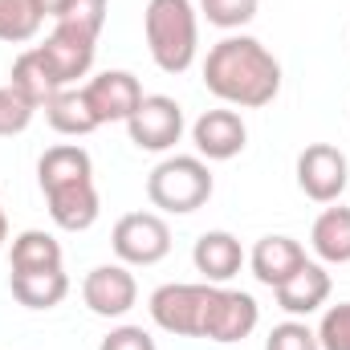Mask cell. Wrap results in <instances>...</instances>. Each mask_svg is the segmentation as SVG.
<instances>
[{"instance_id": "cell-1", "label": "cell", "mask_w": 350, "mask_h": 350, "mask_svg": "<svg viewBox=\"0 0 350 350\" xmlns=\"http://www.w3.org/2000/svg\"><path fill=\"white\" fill-rule=\"evenodd\" d=\"M204 86L228 106L261 110L281 94V62L265 49L257 37L232 33L208 49L204 62Z\"/></svg>"}, {"instance_id": "cell-2", "label": "cell", "mask_w": 350, "mask_h": 350, "mask_svg": "<svg viewBox=\"0 0 350 350\" xmlns=\"http://www.w3.org/2000/svg\"><path fill=\"white\" fill-rule=\"evenodd\" d=\"M37 183L45 191L49 216L62 232H86L98 220V187H94V163L78 143H57L41 155Z\"/></svg>"}, {"instance_id": "cell-3", "label": "cell", "mask_w": 350, "mask_h": 350, "mask_svg": "<svg viewBox=\"0 0 350 350\" xmlns=\"http://www.w3.org/2000/svg\"><path fill=\"white\" fill-rule=\"evenodd\" d=\"M143 33H147L151 62L163 74L191 70L196 49H200V21H196L191 0H151L143 12Z\"/></svg>"}, {"instance_id": "cell-4", "label": "cell", "mask_w": 350, "mask_h": 350, "mask_svg": "<svg viewBox=\"0 0 350 350\" xmlns=\"http://www.w3.org/2000/svg\"><path fill=\"white\" fill-rule=\"evenodd\" d=\"M147 200L167 212V216H187L212 200V172L200 155H172L147 175Z\"/></svg>"}, {"instance_id": "cell-5", "label": "cell", "mask_w": 350, "mask_h": 350, "mask_svg": "<svg viewBox=\"0 0 350 350\" xmlns=\"http://www.w3.org/2000/svg\"><path fill=\"white\" fill-rule=\"evenodd\" d=\"M212 297H216L212 281H204V285H187V281L159 285L151 293V322L175 338H204Z\"/></svg>"}, {"instance_id": "cell-6", "label": "cell", "mask_w": 350, "mask_h": 350, "mask_svg": "<svg viewBox=\"0 0 350 350\" xmlns=\"http://www.w3.org/2000/svg\"><path fill=\"white\" fill-rule=\"evenodd\" d=\"M114 257L122 265H159L172 253V228L159 212H126L110 232Z\"/></svg>"}, {"instance_id": "cell-7", "label": "cell", "mask_w": 350, "mask_h": 350, "mask_svg": "<svg viewBox=\"0 0 350 350\" xmlns=\"http://www.w3.org/2000/svg\"><path fill=\"white\" fill-rule=\"evenodd\" d=\"M126 135L139 151H172L183 135V106L167 94H147L139 110L126 118Z\"/></svg>"}, {"instance_id": "cell-8", "label": "cell", "mask_w": 350, "mask_h": 350, "mask_svg": "<svg viewBox=\"0 0 350 350\" xmlns=\"http://www.w3.org/2000/svg\"><path fill=\"white\" fill-rule=\"evenodd\" d=\"M347 155L334 143H310L297 155V187L314 200V204H334L347 191Z\"/></svg>"}, {"instance_id": "cell-9", "label": "cell", "mask_w": 350, "mask_h": 350, "mask_svg": "<svg viewBox=\"0 0 350 350\" xmlns=\"http://www.w3.org/2000/svg\"><path fill=\"white\" fill-rule=\"evenodd\" d=\"M261 322V306L253 293L245 289H224L216 285V297H212V310H208V330L204 338L208 342H245Z\"/></svg>"}, {"instance_id": "cell-10", "label": "cell", "mask_w": 350, "mask_h": 350, "mask_svg": "<svg viewBox=\"0 0 350 350\" xmlns=\"http://www.w3.org/2000/svg\"><path fill=\"white\" fill-rule=\"evenodd\" d=\"M94 49H98V37H86V33H78V29H66V25H53V33L45 37V45H37V53L45 57L49 74L57 78L62 90H70L78 78L90 74Z\"/></svg>"}, {"instance_id": "cell-11", "label": "cell", "mask_w": 350, "mask_h": 350, "mask_svg": "<svg viewBox=\"0 0 350 350\" xmlns=\"http://www.w3.org/2000/svg\"><path fill=\"white\" fill-rule=\"evenodd\" d=\"M90 110H94V118L106 126V122H126L135 110H139V102L147 98L143 86H139V78L131 74V70H106V74H98V78H90L86 86Z\"/></svg>"}, {"instance_id": "cell-12", "label": "cell", "mask_w": 350, "mask_h": 350, "mask_svg": "<svg viewBox=\"0 0 350 350\" xmlns=\"http://www.w3.org/2000/svg\"><path fill=\"white\" fill-rule=\"evenodd\" d=\"M191 143L200 151V159H212V163H228L245 151L249 143V126L237 110H204L196 122H191Z\"/></svg>"}, {"instance_id": "cell-13", "label": "cell", "mask_w": 350, "mask_h": 350, "mask_svg": "<svg viewBox=\"0 0 350 350\" xmlns=\"http://www.w3.org/2000/svg\"><path fill=\"white\" fill-rule=\"evenodd\" d=\"M82 297L98 318H122L139 301V281L126 265H98L82 281Z\"/></svg>"}, {"instance_id": "cell-14", "label": "cell", "mask_w": 350, "mask_h": 350, "mask_svg": "<svg viewBox=\"0 0 350 350\" xmlns=\"http://www.w3.org/2000/svg\"><path fill=\"white\" fill-rule=\"evenodd\" d=\"M306 261H310V257H306V249H301L293 237H261V241L253 245V253H249L253 277H257L261 285H269V289H277L281 281H289Z\"/></svg>"}, {"instance_id": "cell-15", "label": "cell", "mask_w": 350, "mask_h": 350, "mask_svg": "<svg viewBox=\"0 0 350 350\" xmlns=\"http://www.w3.org/2000/svg\"><path fill=\"white\" fill-rule=\"evenodd\" d=\"M273 293H277V306H281L285 314H293V318L314 314V310H322L326 297H330V273H326V265L306 261L289 281H281Z\"/></svg>"}, {"instance_id": "cell-16", "label": "cell", "mask_w": 350, "mask_h": 350, "mask_svg": "<svg viewBox=\"0 0 350 350\" xmlns=\"http://www.w3.org/2000/svg\"><path fill=\"white\" fill-rule=\"evenodd\" d=\"M191 265H196V273H204V281L224 285V281H232L241 273L245 249H241V241L232 232H204L196 241V249H191Z\"/></svg>"}, {"instance_id": "cell-17", "label": "cell", "mask_w": 350, "mask_h": 350, "mask_svg": "<svg viewBox=\"0 0 350 350\" xmlns=\"http://www.w3.org/2000/svg\"><path fill=\"white\" fill-rule=\"evenodd\" d=\"M8 289L25 310H53L66 301L70 277H66V269H33V273H12Z\"/></svg>"}, {"instance_id": "cell-18", "label": "cell", "mask_w": 350, "mask_h": 350, "mask_svg": "<svg viewBox=\"0 0 350 350\" xmlns=\"http://www.w3.org/2000/svg\"><path fill=\"white\" fill-rule=\"evenodd\" d=\"M310 245L322 265H350V208H326L310 228Z\"/></svg>"}, {"instance_id": "cell-19", "label": "cell", "mask_w": 350, "mask_h": 350, "mask_svg": "<svg viewBox=\"0 0 350 350\" xmlns=\"http://www.w3.org/2000/svg\"><path fill=\"white\" fill-rule=\"evenodd\" d=\"M45 118H49V126L57 131V135H70V139H78V135H90V131H98L102 122L94 118V110H90L86 94L82 90H62V94H53L45 106Z\"/></svg>"}, {"instance_id": "cell-20", "label": "cell", "mask_w": 350, "mask_h": 350, "mask_svg": "<svg viewBox=\"0 0 350 350\" xmlns=\"http://www.w3.org/2000/svg\"><path fill=\"white\" fill-rule=\"evenodd\" d=\"M12 273H33V269H62V245L53 232L41 228H25L21 237H12Z\"/></svg>"}, {"instance_id": "cell-21", "label": "cell", "mask_w": 350, "mask_h": 350, "mask_svg": "<svg viewBox=\"0 0 350 350\" xmlns=\"http://www.w3.org/2000/svg\"><path fill=\"white\" fill-rule=\"evenodd\" d=\"M8 86H16L37 110L53 98V94H62V86H57V78L49 74V66H45V57L37 53V45L33 49H25L16 62H12V82Z\"/></svg>"}, {"instance_id": "cell-22", "label": "cell", "mask_w": 350, "mask_h": 350, "mask_svg": "<svg viewBox=\"0 0 350 350\" xmlns=\"http://www.w3.org/2000/svg\"><path fill=\"white\" fill-rule=\"evenodd\" d=\"M45 12L37 8V0H0V41L8 45H25L41 33Z\"/></svg>"}, {"instance_id": "cell-23", "label": "cell", "mask_w": 350, "mask_h": 350, "mask_svg": "<svg viewBox=\"0 0 350 350\" xmlns=\"http://www.w3.org/2000/svg\"><path fill=\"white\" fill-rule=\"evenodd\" d=\"M257 4L261 0H200V12L216 29H241L257 16Z\"/></svg>"}, {"instance_id": "cell-24", "label": "cell", "mask_w": 350, "mask_h": 350, "mask_svg": "<svg viewBox=\"0 0 350 350\" xmlns=\"http://www.w3.org/2000/svg\"><path fill=\"white\" fill-rule=\"evenodd\" d=\"M37 106L21 94L16 86H0V139L4 135H21L29 122H33Z\"/></svg>"}, {"instance_id": "cell-25", "label": "cell", "mask_w": 350, "mask_h": 350, "mask_svg": "<svg viewBox=\"0 0 350 350\" xmlns=\"http://www.w3.org/2000/svg\"><path fill=\"white\" fill-rule=\"evenodd\" d=\"M106 8H110V0H70V8L57 16V25L78 29L86 37H98L102 25H106Z\"/></svg>"}, {"instance_id": "cell-26", "label": "cell", "mask_w": 350, "mask_h": 350, "mask_svg": "<svg viewBox=\"0 0 350 350\" xmlns=\"http://www.w3.org/2000/svg\"><path fill=\"white\" fill-rule=\"evenodd\" d=\"M318 347L322 350H350V301L330 306L318 322Z\"/></svg>"}, {"instance_id": "cell-27", "label": "cell", "mask_w": 350, "mask_h": 350, "mask_svg": "<svg viewBox=\"0 0 350 350\" xmlns=\"http://www.w3.org/2000/svg\"><path fill=\"white\" fill-rule=\"evenodd\" d=\"M265 350H322L318 347V330H310L306 322H281L269 330Z\"/></svg>"}, {"instance_id": "cell-28", "label": "cell", "mask_w": 350, "mask_h": 350, "mask_svg": "<svg viewBox=\"0 0 350 350\" xmlns=\"http://www.w3.org/2000/svg\"><path fill=\"white\" fill-rule=\"evenodd\" d=\"M98 350H155V338L143 330V326H118L102 338Z\"/></svg>"}, {"instance_id": "cell-29", "label": "cell", "mask_w": 350, "mask_h": 350, "mask_svg": "<svg viewBox=\"0 0 350 350\" xmlns=\"http://www.w3.org/2000/svg\"><path fill=\"white\" fill-rule=\"evenodd\" d=\"M37 8H41L45 16H53V21H57V16L70 8V0H37Z\"/></svg>"}, {"instance_id": "cell-30", "label": "cell", "mask_w": 350, "mask_h": 350, "mask_svg": "<svg viewBox=\"0 0 350 350\" xmlns=\"http://www.w3.org/2000/svg\"><path fill=\"white\" fill-rule=\"evenodd\" d=\"M4 241H8V216H4V204H0V249H4Z\"/></svg>"}]
</instances>
